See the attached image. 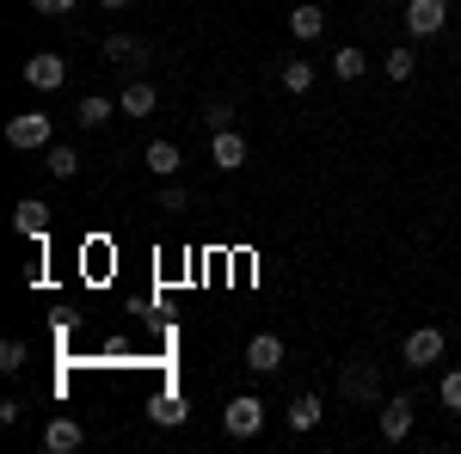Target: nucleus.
I'll use <instances>...</instances> for the list:
<instances>
[{
	"label": "nucleus",
	"instance_id": "5701e85b",
	"mask_svg": "<svg viewBox=\"0 0 461 454\" xmlns=\"http://www.w3.org/2000/svg\"><path fill=\"white\" fill-rule=\"evenodd\" d=\"M160 209H173V215H185V209H191V191H185L178 178H167V184H160Z\"/></svg>",
	"mask_w": 461,
	"mask_h": 454
},
{
	"label": "nucleus",
	"instance_id": "f257e3e1",
	"mask_svg": "<svg viewBox=\"0 0 461 454\" xmlns=\"http://www.w3.org/2000/svg\"><path fill=\"white\" fill-rule=\"evenodd\" d=\"M6 141H13L19 154H37V147H50V141H56V123H50V111H19V117H6Z\"/></svg>",
	"mask_w": 461,
	"mask_h": 454
},
{
	"label": "nucleus",
	"instance_id": "f8f14e48",
	"mask_svg": "<svg viewBox=\"0 0 461 454\" xmlns=\"http://www.w3.org/2000/svg\"><path fill=\"white\" fill-rule=\"evenodd\" d=\"M13 227H19L25 240H43V234H50V203H37V197H25V203L13 209Z\"/></svg>",
	"mask_w": 461,
	"mask_h": 454
},
{
	"label": "nucleus",
	"instance_id": "f03ea898",
	"mask_svg": "<svg viewBox=\"0 0 461 454\" xmlns=\"http://www.w3.org/2000/svg\"><path fill=\"white\" fill-rule=\"evenodd\" d=\"M443 325H419V332H406V344H400V362L412 369V375H425L430 362H443Z\"/></svg>",
	"mask_w": 461,
	"mask_h": 454
},
{
	"label": "nucleus",
	"instance_id": "a878e982",
	"mask_svg": "<svg viewBox=\"0 0 461 454\" xmlns=\"http://www.w3.org/2000/svg\"><path fill=\"white\" fill-rule=\"evenodd\" d=\"M0 369H6V375H19V369H25V344H19V338H6V344H0Z\"/></svg>",
	"mask_w": 461,
	"mask_h": 454
},
{
	"label": "nucleus",
	"instance_id": "a211bd4d",
	"mask_svg": "<svg viewBox=\"0 0 461 454\" xmlns=\"http://www.w3.org/2000/svg\"><path fill=\"white\" fill-rule=\"evenodd\" d=\"M369 74V56L357 49V43H345L339 56H332V80H363Z\"/></svg>",
	"mask_w": 461,
	"mask_h": 454
},
{
	"label": "nucleus",
	"instance_id": "6ab92c4d",
	"mask_svg": "<svg viewBox=\"0 0 461 454\" xmlns=\"http://www.w3.org/2000/svg\"><path fill=\"white\" fill-rule=\"evenodd\" d=\"M43 166H50V178H74L80 173V154L62 147V141H50V147H43Z\"/></svg>",
	"mask_w": 461,
	"mask_h": 454
},
{
	"label": "nucleus",
	"instance_id": "20e7f679",
	"mask_svg": "<svg viewBox=\"0 0 461 454\" xmlns=\"http://www.w3.org/2000/svg\"><path fill=\"white\" fill-rule=\"evenodd\" d=\"M221 430H228V436H258V430H265V399H258V393H234V399L221 405Z\"/></svg>",
	"mask_w": 461,
	"mask_h": 454
},
{
	"label": "nucleus",
	"instance_id": "39448f33",
	"mask_svg": "<svg viewBox=\"0 0 461 454\" xmlns=\"http://www.w3.org/2000/svg\"><path fill=\"white\" fill-rule=\"evenodd\" d=\"M19 74H25V86H37V93H56V86L68 80V62H62L56 49H37V56H32Z\"/></svg>",
	"mask_w": 461,
	"mask_h": 454
},
{
	"label": "nucleus",
	"instance_id": "2eb2a0df",
	"mask_svg": "<svg viewBox=\"0 0 461 454\" xmlns=\"http://www.w3.org/2000/svg\"><path fill=\"white\" fill-rule=\"evenodd\" d=\"M289 31H295L302 43H308V37H320V31H326V13H320L314 0H302V6L289 13Z\"/></svg>",
	"mask_w": 461,
	"mask_h": 454
},
{
	"label": "nucleus",
	"instance_id": "6e6552de",
	"mask_svg": "<svg viewBox=\"0 0 461 454\" xmlns=\"http://www.w3.org/2000/svg\"><path fill=\"white\" fill-rule=\"evenodd\" d=\"M210 154H215V166H221V173H240V166H247V136H240V129H215Z\"/></svg>",
	"mask_w": 461,
	"mask_h": 454
},
{
	"label": "nucleus",
	"instance_id": "393cba45",
	"mask_svg": "<svg viewBox=\"0 0 461 454\" xmlns=\"http://www.w3.org/2000/svg\"><path fill=\"white\" fill-rule=\"evenodd\" d=\"M203 123H210V136H215V129H234V105H228V99H215V105L203 111Z\"/></svg>",
	"mask_w": 461,
	"mask_h": 454
},
{
	"label": "nucleus",
	"instance_id": "ddd939ff",
	"mask_svg": "<svg viewBox=\"0 0 461 454\" xmlns=\"http://www.w3.org/2000/svg\"><path fill=\"white\" fill-rule=\"evenodd\" d=\"M80 442H86V430H80L74 418H56L50 430H43V449H50V454H74Z\"/></svg>",
	"mask_w": 461,
	"mask_h": 454
},
{
	"label": "nucleus",
	"instance_id": "1a4fd4ad",
	"mask_svg": "<svg viewBox=\"0 0 461 454\" xmlns=\"http://www.w3.org/2000/svg\"><path fill=\"white\" fill-rule=\"evenodd\" d=\"M345 399H382V381H375V362H351L345 381H339Z\"/></svg>",
	"mask_w": 461,
	"mask_h": 454
},
{
	"label": "nucleus",
	"instance_id": "9d476101",
	"mask_svg": "<svg viewBox=\"0 0 461 454\" xmlns=\"http://www.w3.org/2000/svg\"><path fill=\"white\" fill-rule=\"evenodd\" d=\"M142 166H148V173H154V178H178V173H185V154H178L173 141H148Z\"/></svg>",
	"mask_w": 461,
	"mask_h": 454
},
{
	"label": "nucleus",
	"instance_id": "cd10ccee",
	"mask_svg": "<svg viewBox=\"0 0 461 454\" xmlns=\"http://www.w3.org/2000/svg\"><path fill=\"white\" fill-rule=\"evenodd\" d=\"M99 6H105V13H123V6H130V0H99Z\"/></svg>",
	"mask_w": 461,
	"mask_h": 454
},
{
	"label": "nucleus",
	"instance_id": "4468645a",
	"mask_svg": "<svg viewBox=\"0 0 461 454\" xmlns=\"http://www.w3.org/2000/svg\"><path fill=\"white\" fill-rule=\"evenodd\" d=\"M148 418H154V423H167V430H173V423H185V418H191V399H185V393H154V405H148Z\"/></svg>",
	"mask_w": 461,
	"mask_h": 454
},
{
	"label": "nucleus",
	"instance_id": "412c9836",
	"mask_svg": "<svg viewBox=\"0 0 461 454\" xmlns=\"http://www.w3.org/2000/svg\"><path fill=\"white\" fill-rule=\"evenodd\" d=\"M382 74H388V80H412V74H419V56H412V43H400V49H388V62H382Z\"/></svg>",
	"mask_w": 461,
	"mask_h": 454
},
{
	"label": "nucleus",
	"instance_id": "bb28decb",
	"mask_svg": "<svg viewBox=\"0 0 461 454\" xmlns=\"http://www.w3.org/2000/svg\"><path fill=\"white\" fill-rule=\"evenodd\" d=\"M37 13H43V19H68L74 6H80V0H32Z\"/></svg>",
	"mask_w": 461,
	"mask_h": 454
},
{
	"label": "nucleus",
	"instance_id": "dca6fc26",
	"mask_svg": "<svg viewBox=\"0 0 461 454\" xmlns=\"http://www.w3.org/2000/svg\"><path fill=\"white\" fill-rule=\"evenodd\" d=\"M105 62H136V68H142V62H148V43H136V37H123V31H111V37H105Z\"/></svg>",
	"mask_w": 461,
	"mask_h": 454
},
{
	"label": "nucleus",
	"instance_id": "b1692460",
	"mask_svg": "<svg viewBox=\"0 0 461 454\" xmlns=\"http://www.w3.org/2000/svg\"><path fill=\"white\" fill-rule=\"evenodd\" d=\"M437 399H443V412H461V369H449V375L437 381Z\"/></svg>",
	"mask_w": 461,
	"mask_h": 454
},
{
	"label": "nucleus",
	"instance_id": "0eeeda50",
	"mask_svg": "<svg viewBox=\"0 0 461 454\" xmlns=\"http://www.w3.org/2000/svg\"><path fill=\"white\" fill-rule=\"evenodd\" d=\"M247 369L252 375H277V369H284V338H277V332H258L247 344Z\"/></svg>",
	"mask_w": 461,
	"mask_h": 454
},
{
	"label": "nucleus",
	"instance_id": "9b49d317",
	"mask_svg": "<svg viewBox=\"0 0 461 454\" xmlns=\"http://www.w3.org/2000/svg\"><path fill=\"white\" fill-rule=\"evenodd\" d=\"M154 105H160V93H154L148 80H130V86L117 93V111H123V117H154Z\"/></svg>",
	"mask_w": 461,
	"mask_h": 454
},
{
	"label": "nucleus",
	"instance_id": "4be33fe9",
	"mask_svg": "<svg viewBox=\"0 0 461 454\" xmlns=\"http://www.w3.org/2000/svg\"><path fill=\"white\" fill-rule=\"evenodd\" d=\"M308 86H314V62H302V56L284 62V93H308Z\"/></svg>",
	"mask_w": 461,
	"mask_h": 454
},
{
	"label": "nucleus",
	"instance_id": "aec40b11",
	"mask_svg": "<svg viewBox=\"0 0 461 454\" xmlns=\"http://www.w3.org/2000/svg\"><path fill=\"white\" fill-rule=\"evenodd\" d=\"M111 111H117V99H105V93H86V99H80V111H74V117H80V123H86V129H99V123H111Z\"/></svg>",
	"mask_w": 461,
	"mask_h": 454
},
{
	"label": "nucleus",
	"instance_id": "7ed1b4c3",
	"mask_svg": "<svg viewBox=\"0 0 461 454\" xmlns=\"http://www.w3.org/2000/svg\"><path fill=\"white\" fill-rule=\"evenodd\" d=\"M449 31V0H406V37L425 43V37Z\"/></svg>",
	"mask_w": 461,
	"mask_h": 454
},
{
	"label": "nucleus",
	"instance_id": "f3484780",
	"mask_svg": "<svg viewBox=\"0 0 461 454\" xmlns=\"http://www.w3.org/2000/svg\"><path fill=\"white\" fill-rule=\"evenodd\" d=\"M320 412H326V405H320V393H295V399H289V430H314Z\"/></svg>",
	"mask_w": 461,
	"mask_h": 454
},
{
	"label": "nucleus",
	"instance_id": "423d86ee",
	"mask_svg": "<svg viewBox=\"0 0 461 454\" xmlns=\"http://www.w3.org/2000/svg\"><path fill=\"white\" fill-rule=\"evenodd\" d=\"M412 412H419L412 393H393L388 405H382V442H406L412 436Z\"/></svg>",
	"mask_w": 461,
	"mask_h": 454
}]
</instances>
